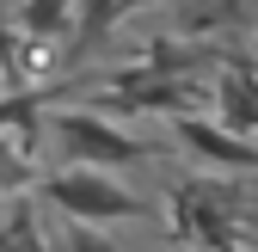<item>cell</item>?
Here are the masks:
<instances>
[{
  "instance_id": "6da1fadb",
  "label": "cell",
  "mask_w": 258,
  "mask_h": 252,
  "mask_svg": "<svg viewBox=\"0 0 258 252\" xmlns=\"http://www.w3.org/2000/svg\"><path fill=\"white\" fill-rule=\"evenodd\" d=\"M43 197L68 215V222H80V228H92V222H142L148 215V203L129 191V184H117L111 172H99V166H68V172H49L43 178Z\"/></svg>"
},
{
  "instance_id": "7a4b0ae2",
  "label": "cell",
  "mask_w": 258,
  "mask_h": 252,
  "mask_svg": "<svg viewBox=\"0 0 258 252\" xmlns=\"http://www.w3.org/2000/svg\"><path fill=\"white\" fill-rule=\"evenodd\" d=\"M49 136L61 142V154H74V160H86V166H99V172H111V166H136V160H148V148H142L136 136H123L117 123H105V117H92V111H55V117H49Z\"/></svg>"
},
{
  "instance_id": "3957f363",
  "label": "cell",
  "mask_w": 258,
  "mask_h": 252,
  "mask_svg": "<svg viewBox=\"0 0 258 252\" xmlns=\"http://www.w3.org/2000/svg\"><path fill=\"white\" fill-rule=\"evenodd\" d=\"M172 136H178V148H190L197 160H209V166H234V172H258V148L252 142H234L228 130H215V123H197V117H178L172 123Z\"/></svg>"
},
{
  "instance_id": "277c9868",
  "label": "cell",
  "mask_w": 258,
  "mask_h": 252,
  "mask_svg": "<svg viewBox=\"0 0 258 252\" xmlns=\"http://www.w3.org/2000/svg\"><path fill=\"white\" fill-rule=\"evenodd\" d=\"M0 252H55V246L37 234V215H31L25 203H13V215L0 222Z\"/></svg>"
},
{
  "instance_id": "5b68a950",
  "label": "cell",
  "mask_w": 258,
  "mask_h": 252,
  "mask_svg": "<svg viewBox=\"0 0 258 252\" xmlns=\"http://www.w3.org/2000/svg\"><path fill=\"white\" fill-rule=\"evenodd\" d=\"M19 19H25V31H31V37H55V31L68 25V0H25V7H19Z\"/></svg>"
},
{
  "instance_id": "8992f818",
  "label": "cell",
  "mask_w": 258,
  "mask_h": 252,
  "mask_svg": "<svg viewBox=\"0 0 258 252\" xmlns=\"http://www.w3.org/2000/svg\"><path fill=\"white\" fill-rule=\"evenodd\" d=\"M37 105H43V92H31V86H19L13 99H0V136H7V130L31 136V123H37Z\"/></svg>"
},
{
  "instance_id": "52a82bcc",
  "label": "cell",
  "mask_w": 258,
  "mask_h": 252,
  "mask_svg": "<svg viewBox=\"0 0 258 252\" xmlns=\"http://www.w3.org/2000/svg\"><path fill=\"white\" fill-rule=\"evenodd\" d=\"M49 246H55V252H123V246H111L105 234H86L80 222H74V228H61V240H49Z\"/></svg>"
},
{
  "instance_id": "ba28073f",
  "label": "cell",
  "mask_w": 258,
  "mask_h": 252,
  "mask_svg": "<svg viewBox=\"0 0 258 252\" xmlns=\"http://www.w3.org/2000/svg\"><path fill=\"white\" fill-rule=\"evenodd\" d=\"M25 184V148L0 136V191H19Z\"/></svg>"
},
{
  "instance_id": "9c48e42d",
  "label": "cell",
  "mask_w": 258,
  "mask_h": 252,
  "mask_svg": "<svg viewBox=\"0 0 258 252\" xmlns=\"http://www.w3.org/2000/svg\"><path fill=\"white\" fill-rule=\"evenodd\" d=\"M129 7H142V0H105V13H129Z\"/></svg>"
}]
</instances>
